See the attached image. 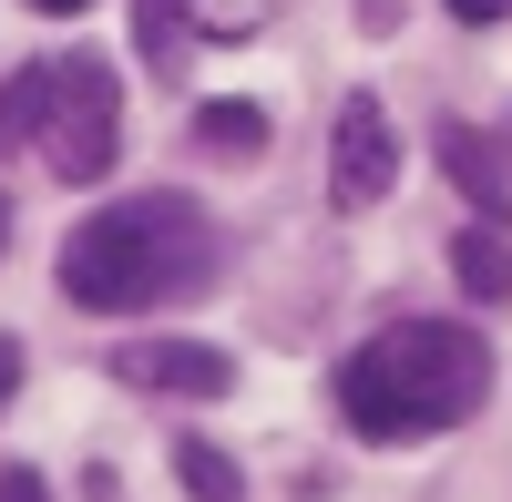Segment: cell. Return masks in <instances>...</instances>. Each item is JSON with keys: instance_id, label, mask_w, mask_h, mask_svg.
Segmentation results:
<instances>
[{"instance_id": "17", "label": "cell", "mask_w": 512, "mask_h": 502, "mask_svg": "<svg viewBox=\"0 0 512 502\" xmlns=\"http://www.w3.org/2000/svg\"><path fill=\"white\" fill-rule=\"evenodd\" d=\"M0 246H11V195H0Z\"/></svg>"}, {"instance_id": "6", "label": "cell", "mask_w": 512, "mask_h": 502, "mask_svg": "<svg viewBox=\"0 0 512 502\" xmlns=\"http://www.w3.org/2000/svg\"><path fill=\"white\" fill-rule=\"evenodd\" d=\"M451 277H461V298H482V308L512 298V236H502V216H472L451 236Z\"/></svg>"}, {"instance_id": "1", "label": "cell", "mask_w": 512, "mask_h": 502, "mask_svg": "<svg viewBox=\"0 0 512 502\" xmlns=\"http://www.w3.org/2000/svg\"><path fill=\"white\" fill-rule=\"evenodd\" d=\"M492 390V339L461 318H400L338 369V410L359 441H431L461 431Z\"/></svg>"}, {"instance_id": "10", "label": "cell", "mask_w": 512, "mask_h": 502, "mask_svg": "<svg viewBox=\"0 0 512 502\" xmlns=\"http://www.w3.org/2000/svg\"><path fill=\"white\" fill-rule=\"evenodd\" d=\"M41 113H52V62H31L11 93H0V154H21V144L41 134Z\"/></svg>"}, {"instance_id": "11", "label": "cell", "mask_w": 512, "mask_h": 502, "mask_svg": "<svg viewBox=\"0 0 512 502\" xmlns=\"http://www.w3.org/2000/svg\"><path fill=\"white\" fill-rule=\"evenodd\" d=\"M134 41L154 72H175L185 62V0H134Z\"/></svg>"}, {"instance_id": "9", "label": "cell", "mask_w": 512, "mask_h": 502, "mask_svg": "<svg viewBox=\"0 0 512 502\" xmlns=\"http://www.w3.org/2000/svg\"><path fill=\"white\" fill-rule=\"evenodd\" d=\"M175 472H185V492H195V502H246L236 462H226V451L205 441V431H185V441H175Z\"/></svg>"}, {"instance_id": "16", "label": "cell", "mask_w": 512, "mask_h": 502, "mask_svg": "<svg viewBox=\"0 0 512 502\" xmlns=\"http://www.w3.org/2000/svg\"><path fill=\"white\" fill-rule=\"evenodd\" d=\"M31 11H62V21H72V11H93V0H31Z\"/></svg>"}, {"instance_id": "14", "label": "cell", "mask_w": 512, "mask_h": 502, "mask_svg": "<svg viewBox=\"0 0 512 502\" xmlns=\"http://www.w3.org/2000/svg\"><path fill=\"white\" fill-rule=\"evenodd\" d=\"M21 369H31V359H21V339H0V410H11V390H21Z\"/></svg>"}, {"instance_id": "3", "label": "cell", "mask_w": 512, "mask_h": 502, "mask_svg": "<svg viewBox=\"0 0 512 502\" xmlns=\"http://www.w3.org/2000/svg\"><path fill=\"white\" fill-rule=\"evenodd\" d=\"M31 154L62 185H103L113 175V154H123V72L103 52H62L52 62V113H41Z\"/></svg>"}, {"instance_id": "15", "label": "cell", "mask_w": 512, "mask_h": 502, "mask_svg": "<svg viewBox=\"0 0 512 502\" xmlns=\"http://www.w3.org/2000/svg\"><path fill=\"white\" fill-rule=\"evenodd\" d=\"M451 11H461V21H502V0H451Z\"/></svg>"}, {"instance_id": "5", "label": "cell", "mask_w": 512, "mask_h": 502, "mask_svg": "<svg viewBox=\"0 0 512 502\" xmlns=\"http://www.w3.org/2000/svg\"><path fill=\"white\" fill-rule=\"evenodd\" d=\"M113 380L144 390V400H226L236 390V359L226 349H195V339H123L113 349Z\"/></svg>"}, {"instance_id": "12", "label": "cell", "mask_w": 512, "mask_h": 502, "mask_svg": "<svg viewBox=\"0 0 512 502\" xmlns=\"http://www.w3.org/2000/svg\"><path fill=\"white\" fill-rule=\"evenodd\" d=\"M185 21H195L205 41H246V31L277 21V0H185Z\"/></svg>"}, {"instance_id": "4", "label": "cell", "mask_w": 512, "mask_h": 502, "mask_svg": "<svg viewBox=\"0 0 512 502\" xmlns=\"http://www.w3.org/2000/svg\"><path fill=\"white\" fill-rule=\"evenodd\" d=\"M400 185V134H390V113H379V93H349L338 103V134H328V195L349 205H379Z\"/></svg>"}, {"instance_id": "13", "label": "cell", "mask_w": 512, "mask_h": 502, "mask_svg": "<svg viewBox=\"0 0 512 502\" xmlns=\"http://www.w3.org/2000/svg\"><path fill=\"white\" fill-rule=\"evenodd\" d=\"M0 502H52V482H41V472H21V462H11V472H0Z\"/></svg>"}, {"instance_id": "7", "label": "cell", "mask_w": 512, "mask_h": 502, "mask_svg": "<svg viewBox=\"0 0 512 502\" xmlns=\"http://www.w3.org/2000/svg\"><path fill=\"white\" fill-rule=\"evenodd\" d=\"M441 164H451V185L472 195L482 216H502V205H512V175H502V154L472 134V123H441Z\"/></svg>"}, {"instance_id": "8", "label": "cell", "mask_w": 512, "mask_h": 502, "mask_svg": "<svg viewBox=\"0 0 512 502\" xmlns=\"http://www.w3.org/2000/svg\"><path fill=\"white\" fill-rule=\"evenodd\" d=\"M195 144L246 164V154H267V113H256V103H205V113H195Z\"/></svg>"}, {"instance_id": "2", "label": "cell", "mask_w": 512, "mask_h": 502, "mask_svg": "<svg viewBox=\"0 0 512 502\" xmlns=\"http://www.w3.org/2000/svg\"><path fill=\"white\" fill-rule=\"evenodd\" d=\"M205 267H216V236H205V216L185 195H123V205H103V216H82L62 236L72 308H103V318L185 298V287H205Z\"/></svg>"}]
</instances>
